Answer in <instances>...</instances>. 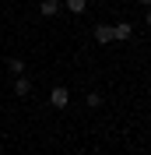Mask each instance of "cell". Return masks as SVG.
<instances>
[{
    "label": "cell",
    "mask_w": 151,
    "mask_h": 155,
    "mask_svg": "<svg viewBox=\"0 0 151 155\" xmlns=\"http://www.w3.org/2000/svg\"><path fill=\"white\" fill-rule=\"evenodd\" d=\"M67 102H70V92H67L63 85H56L53 92H49V106L53 109H67Z\"/></svg>",
    "instance_id": "6da1fadb"
},
{
    "label": "cell",
    "mask_w": 151,
    "mask_h": 155,
    "mask_svg": "<svg viewBox=\"0 0 151 155\" xmlns=\"http://www.w3.org/2000/svg\"><path fill=\"white\" fill-rule=\"evenodd\" d=\"M14 95H21V99L32 95V81H28L25 74H18V81H14Z\"/></svg>",
    "instance_id": "7a4b0ae2"
},
{
    "label": "cell",
    "mask_w": 151,
    "mask_h": 155,
    "mask_svg": "<svg viewBox=\"0 0 151 155\" xmlns=\"http://www.w3.org/2000/svg\"><path fill=\"white\" fill-rule=\"evenodd\" d=\"M130 35H133L130 21H120V25H116V28H113V39H116V42H127V39H130Z\"/></svg>",
    "instance_id": "3957f363"
},
{
    "label": "cell",
    "mask_w": 151,
    "mask_h": 155,
    "mask_svg": "<svg viewBox=\"0 0 151 155\" xmlns=\"http://www.w3.org/2000/svg\"><path fill=\"white\" fill-rule=\"evenodd\" d=\"M60 7H63L60 0H42V4H39V14H42V18H53Z\"/></svg>",
    "instance_id": "277c9868"
},
{
    "label": "cell",
    "mask_w": 151,
    "mask_h": 155,
    "mask_svg": "<svg viewBox=\"0 0 151 155\" xmlns=\"http://www.w3.org/2000/svg\"><path fill=\"white\" fill-rule=\"evenodd\" d=\"M95 42H113V28H109V25H95Z\"/></svg>",
    "instance_id": "5b68a950"
},
{
    "label": "cell",
    "mask_w": 151,
    "mask_h": 155,
    "mask_svg": "<svg viewBox=\"0 0 151 155\" xmlns=\"http://www.w3.org/2000/svg\"><path fill=\"white\" fill-rule=\"evenodd\" d=\"M67 11H70V14H85V11H88V0H67Z\"/></svg>",
    "instance_id": "8992f818"
},
{
    "label": "cell",
    "mask_w": 151,
    "mask_h": 155,
    "mask_svg": "<svg viewBox=\"0 0 151 155\" xmlns=\"http://www.w3.org/2000/svg\"><path fill=\"white\" fill-rule=\"evenodd\" d=\"M7 67H11V74H25V60H21V57H11Z\"/></svg>",
    "instance_id": "52a82bcc"
},
{
    "label": "cell",
    "mask_w": 151,
    "mask_h": 155,
    "mask_svg": "<svg viewBox=\"0 0 151 155\" xmlns=\"http://www.w3.org/2000/svg\"><path fill=\"white\" fill-rule=\"evenodd\" d=\"M88 106H102V95L98 92H88Z\"/></svg>",
    "instance_id": "ba28073f"
},
{
    "label": "cell",
    "mask_w": 151,
    "mask_h": 155,
    "mask_svg": "<svg viewBox=\"0 0 151 155\" xmlns=\"http://www.w3.org/2000/svg\"><path fill=\"white\" fill-rule=\"evenodd\" d=\"M141 4H144V7H151V0H141Z\"/></svg>",
    "instance_id": "9c48e42d"
},
{
    "label": "cell",
    "mask_w": 151,
    "mask_h": 155,
    "mask_svg": "<svg viewBox=\"0 0 151 155\" xmlns=\"http://www.w3.org/2000/svg\"><path fill=\"white\" fill-rule=\"evenodd\" d=\"M148 28H151V11H148Z\"/></svg>",
    "instance_id": "30bf717a"
}]
</instances>
